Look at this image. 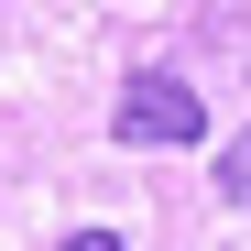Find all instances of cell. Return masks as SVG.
Returning a JSON list of instances; mask_svg holds the SVG:
<instances>
[{
  "label": "cell",
  "instance_id": "1",
  "mask_svg": "<svg viewBox=\"0 0 251 251\" xmlns=\"http://www.w3.org/2000/svg\"><path fill=\"white\" fill-rule=\"evenodd\" d=\"M131 153H186V142H207V109H197V88L175 66H142L131 88H120V120H109Z\"/></svg>",
  "mask_w": 251,
  "mask_h": 251
},
{
  "label": "cell",
  "instance_id": "2",
  "mask_svg": "<svg viewBox=\"0 0 251 251\" xmlns=\"http://www.w3.org/2000/svg\"><path fill=\"white\" fill-rule=\"evenodd\" d=\"M219 197H229V207H251V131L219 153Z\"/></svg>",
  "mask_w": 251,
  "mask_h": 251
},
{
  "label": "cell",
  "instance_id": "3",
  "mask_svg": "<svg viewBox=\"0 0 251 251\" xmlns=\"http://www.w3.org/2000/svg\"><path fill=\"white\" fill-rule=\"evenodd\" d=\"M55 251H120V229H66Z\"/></svg>",
  "mask_w": 251,
  "mask_h": 251
}]
</instances>
